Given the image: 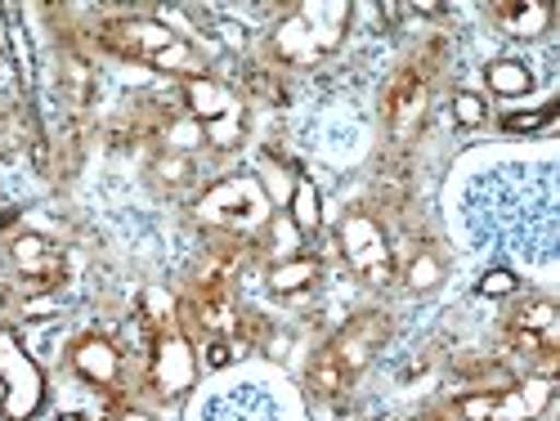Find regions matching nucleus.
Listing matches in <instances>:
<instances>
[{"label":"nucleus","instance_id":"f257e3e1","mask_svg":"<svg viewBox=\"0 0 560 421\" xmlns=\"http://www.w3.org/2000/svg\"><path fill=\"white\" fill-rule=\"evenodd\" d=\"M350 14H354V5H337V0H305V5H296L292 19H283L269 32V50L283 63L310 68V63H318L323 55H332L341 45V36L350 27Z\"/></svg>","mask_w":560,"mask_h":421},{"label":"nucleus","instance_id":"f03ea898","mask_svg":"<svg viewBox=\"0 0 560 421\" xmlns=\"http://www.w3.org/2000/svg\"><path fill=\"white\" fill-rule=\"evenodd\" d=\"M198 220L207 229H224L229 238H243V233H256L269 224V198L256 175H233L211 184L198 198Z\"/></svg>","mask_w":560,"mask_h":421},{"label":"nucleus","instance_id":"7ed1b4c3","mask_svg":"<svg viewBox=\"0 0 560 421\" xmlns=\"http://www.w3.org/2000/svg\"><path fill=\"white\" fill-rule=\"evenodd\" d=\"M0 390H5V399H0L5 421H32L45 404V377L14 337V327H0Z\"/></svg>","mask_w":560,"mask_h":421},{"label":"nucleus","instance_id":"20e7f679","mask_svg":"<svg viewBox=\"0 0 560 421\" xmlns=\"http://www.w3.org/2000/svg\"><path fill=\"white\" fill-rule=\"evenodd\" d=\"M337 243H341L346 265L363 278L368 288H390V283H395V256H390V243H386L382 224L372 220L368 211H350V215L341 220Z\"/></svg>","mask_w":560,"mask_h":421},{"label":"nucleus","instance_id":"39448f33","mask_svg":"<svg viewBox=\"0 0 560 421\" xmlns=\"http://www.w3.org/2000/svg\"><path fill=\"white\" fill-rule=\"evenodd\" d=\"M179 36L175 27L158 23V19H117L100 27V45L117 59H135V63H153L162 50H171Z\"/></svg>","mask_w":560,"mask_h":421},{"label":"nucleus","instance_id":"423d86ee","mask_svg":"<svg viewBox=\"0 0 560 421\" xmlns=\"http://www.w3.org/2000/svg\"><path fill=\"white\" fill-rule=\"evenodd\" d=\"M386 337H390V318H386L382 309H363L359 318H350L341 332L328 341V350H332V359L341 363L346 377L354 382L359 372L372 363V354L386 346Z\"/></svg>","mask_w":560,"mask_h":421},{"label":"nucleus","instance_id":"0eeeda50","mask_svg":"<svg viewBox=\"0 0 560 421\" xmlns=\"http://www.w3.org/2000/svg\"><path fill=\"white\" fill-rule=\"evenodd\" d=\"M149 350H153V390L162 399H179L198 382V354H194V341L184 332L166 327V332L153 337Z\"/></svg>","mask_w":560,"mask_h":421},{"label":"nucleus","instance_id":"6e6552de","mask_svg":"<svg viewBox=\"0 0 560 421\" xmlns=\"http://www.w3.org/2000/svg\"><path fill=\"white\" fill-rule=\"evenodd\" d=\"M5 252H10L14 269L36 292H50V288L63 283V252L55 243H45L40 233H14V238L5 243Z\"/></svg>","mask_w":560,"mask_h":421},{"label":"nucleus","instance_id":"1a4fd4ad","mask_svg":"<svg viewBox=\"0 0 560 421\" xmlns=\"http://www.w3.org/2000/svg\"><path fill=\"white\" fill-rule=\"evenodd\" d=\"M72 367H77L81 382H90L104 395L121 390V350L108 337H81L72 346Z\"/></svg>","mask_w":560,"mask_h":421},{"label":"nucleus","instance_id":"9d476101","mask_svg":"<svg viewBox=\"0 0 560 421\" xmlns=\"http://www.w3.org/2000/svg\"><path fill=\"white\" fill-rule=\"evenodd\" d=\"M184 113H189L198 126H211V121H224V117H238L243 113V100L215 77H189L184 81Z\"/></svg>","mask_w":560,"mask_h":421},{"label":"nucleus","instance_id":"9b49d317","mask_svg":"<svg viewBox=\"0 0 560 421\" xmlns=\"http://www.w3.org/2000/svg\"><path fill=\"white\" fill-rule=\"evenodd\" d=\"M382 113H386L395 135H408L417 121H422V113H427V77L417 68H404L395 77V85L386 90V108Z\"/></svg>","mask_w":560,"mask_h":421},{"label":"nucleus","instance_id":"f8f14e48","mask_svg":"<svg viewBox=\"0 0 560 421\" xmlns=\"http://www.w3.org/2000/svg\"><path fill=\"white\" fill-rule=\"evenodd\" d=\"M556 399V377H529L525 386H511L493 399L489 421H538Z\"/></svg>","mask_w":560,"mask_h":421},{"label":"nucleus","instance_id":"ddd939ff","mask_svg":"<svg viewBox=\"0 0 560 421\" xmlns=\"http://www.w3.org/2000/svg\"><path fill=\"white\" fill-rule=\"evenodd\" d=\"M498 27L506 36H542L551 27V5L547 0H511V5H493Z\"/></svg>","mask_w":560,"mask_h":421},{"label":"nucleus","instance_id":"4468645a","mask_svg":"<svg viewBox=\"0 0 560 421\" xmlns=\"http://www.w3.org/2000/svg\"><path fill=\"white\" fill-rule=\"evenodd\" d=\"M318 273H323V265L314 256H292V260H278L269 269L265 283H269L273 296H296V292H305V288L318 283Z\"/></svg>","mask_w":560,"mask_h":421},{"label":"nucleus","instance_id":"2eb2a0df","mask_svg":"<svg viewBox=\"0 0 560 421\" xmlns=\"http://www.w3.org/2000/svg\"><path fill=\"white\" fill-rule=\"evenodd\" d=\"M288 220H292V229L301 233V238H314V233L323 229V202H318V189H314L305 175H296V184H292Z\"/></svg>","mask_w":560,"mask_h":421},{"label":"nucleus","instance_id":"dca6fc26","mask_svg":"<svg viewBox=\"0 0 560 421\" xmlns=\"http://www.w3.org/2000/svg\"><path fill=\"white\" fill-rule=\"evenodd\" d=\"M485 81H489V90L498 100H525L534 90V72L521 59H493L485 68Z\"/></svg>","mask_w":560,"mask_h":421},{"label":"nucleus","instance_id":"f3484780","mask_svg":"<svg viewBox=\"0 0 560 421\" xmlns=\"http://www.w3.org/2000/svg\"><path fill=\"white\" fill-rule=\"evenodd\" d=\"M305 386H310V395H318V399H341V395H346L350 377L341 372V363L332 359L328 346L314 354V363H310V372H305Z\"/></svg>","mask_w":560,"mask_h":421},{"label":"nucleus","instance_id":"a211bd4d","mask_svg":"<svg viewBox=\"0 0 560 421\" xmlns=\"http://www.w3.org/2000/svg\"><path fill=\"white\" fill-rule=\"evenodd\" d=\"M202 144H207V139H202V126H198L189 113H184V117H171V121L162 126V153L194 157Z\"/></svg>","mask_w":560,"mask_h":421},{"label":"nucleus","instance_id":"6ab92c4d","mask_svg":"<svg viewBox=\"0 0 560 421\" xmlns=\"http://www.w3.org/2000/svg\"><path fill=\"white\" fill-rule=\"evenodd\" d=\"M440 278H444V260H440L431 247H417L412 260L404 265V283H408L412 292H431V288H440Z\"/></svg>","mask_w":560,"mask_h":421},{"label":"nucleus","instance_id":"aec40b11","mask_svg":"<svg viewBox=\"0 0 560 421\" xmlns=\"http://www.w3.org/2000/svg\"><path fill=\"white\" fill-rule=\"evenodd\" d=\"M153 179L162 184V189H184V184L194 179V157H179V153H162L158 162H153Z\"/></svg>","mask_w":560,"mask_h":421},{"label":"nucleus","instance_id":"412c9836","mask_svg":"<svg viewBox=\"0 0 560 421\" xmlns=\"http://www.w3.org/2000/svg\"><path fill=\"white\" fill-rule=\"evenodd\" d=\"M511 327H521V332H534V337H556V305L551 301H534V305H525L521 314H516V323Z\"/></svg>","mask_w":560,"mask_h":421},{"label":"nucleus","instance_id":"4be33fe9","mask_svg":"<svg viewBox=\"0 0 560 421\" xmlns=\"http://www.w3.org/2000/svg\"><path fill=\"white\" fill-rule=\"evenodd\" d=\"M5 36H10V50H14L19 81H23V90H32V81H36V63H32V40H27L23 23H10V27H5Z\"/></svg>","mask_w":560,"mask_h":421},{"label":"nucleus","instance_id":"5701e85b","mask_svg":"<svg viewBox=\"0 0 560 421\" xmlns=\"http://www.w3.org/2000/svg\"><path fill=\"white\" fill-rule=\"evenodd\" d=\"M202 139H207V144H211L215 153L238 149V144H243V113H238V117H224V121L202 126Z\"/></svg>","mask_w":560,"mask_h":421},{"label":"nucleus","instance_id":"b1692460","mask_svg":"<svg viewBox=\"0 0 560 421\" xmlns=\"http://www.w3.org/2000/svg\"><path fill=\"white\" fill-rule=\"evenodd\" d=\"M453 121L462 130H476V126L489 121V104L480 95H471V90H462V95H453Z\"/></svg>","mask_w":560,"mask_h":421},{"label":"nucleus","instance_id":"393cba45","mask_svg":"<svg viewBox=\"0 0 560 421\" xmlns=\"http://www.w3.org/2000/svg\"><path fill=\"white\" fill-rule=\"evenodd\" d=\"M63 81H68V100H72L77 108L90 100V90H95V72H90V63H85V59H68Z\"/></svg>","mask_w":560,"mask_h":421},{"label":"nucleus","instance_id":"a878e982","mask_svg":"<svg viewBox=\"0 0 560 421\" xmlns=\"http://www.w3.org/2000/svg\"><path fill=\"white\" fill-rule=\"evenodd\" d=\"M476 292H480V296H489V301L516 296V292H521V278L511 273V269H485V278L476 283Z\"/></svg>","mask_w":560,"mask_h":421},{"label":"nucleus","instance_id":"bb28decb","mask_svg":"<svg viewBox=\"0 0 560 421\" xmlns=\"http://www.w3.org/2000/svg\"><path fill=\"white\" fill-rule=\"evenodd\" d=\"M556 113H560L556 104H547V108H538V113H511V117H502V130H506V135H529V130L551 126Z\"/></svg>","mask_w":560,"mask_h":421},{"label":"nucleus","instance_id":"cd10ccee","mask_svg":"<svg viewBox=\"0 0 560 421\" xmlns=\"http://www.w3.org/2000/svg\"><path fill=\"white\" fill-rule=\"evenodd\" d=\"M233 359H238V350H233L229 337H207V354H202L207 367H229Z\"/></svg>","mask_w":560,"mask_h":421},{"label":"nucleus","instance_id":"c85d7f7f","mask_svg":"<svg viewBox=\"0 0 560 421\" xmlns=\"http://www.w3.org/2000/svg\"><path fill=\"white\" fill-rule=\"evenodd\" d=\"M108 421H153L149 412H139V408H121V412H113Z\"/></svg>","mask_w":560,"mask_h":421},{"label":"nucleus","instance_id":"c756f323","mask_svg":"<svg viewBox=\"0 0 560 421\" xmlns=\"http://www.w3.org/2000/svg\"><path fill=\"white\" fill-rule=\"evenodd\" d=\"M59 421H85V417H81V412H63Z\"/></svg>","mask_w":560,"mask_h":421},{"label":"nucleus","instance_id":"7c9ffc66","mask_svg":"<svg viewBox=\"0 0 560 421\" xmlns=\"http://www.w3.org/2000/svg\"><path fill=\"white\" fill-rule=\"evenodd\" d=\"M372 421H390V417H372Z\"/></svg>","mask_w":560,"mask_h":421}]
</instances>
